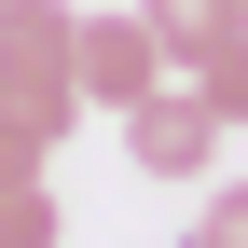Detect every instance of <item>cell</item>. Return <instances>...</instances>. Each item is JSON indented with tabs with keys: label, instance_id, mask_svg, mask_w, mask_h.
<instances>
[{
	"label": "cell",
	"instance_id": "7",
	"mask_svg": "<svg viewBox=\"0 0 248 248\" xmlns=\"http://www.w3.org/2000/svg\"><path fill=\"white\" fill-rule=\"evenodd\" d=\"M193 248H248V179H221V193L193 207Z\"/></svg>",
	"mask_w": 248,
	"mask_h": 248
},
{
	"label": "cell",
	"instance_id": "8",
	"mask_svg": "<svg viewBox=\"0 0 248 248\" xmlns=\"http://www.w3.org/2000/svg\"><path fill=\"white\" fill-rule=\"evenodd\" d=\"M0 179H42V138H14V124H0Z\"/></svg>",
	"mask_w": 248,
	"mask_h": 248
},
{
	"label": "cell",
	"instance_id": "2",
	"mask_svg": "<svg viewBox=\"0 0 248 248\" xmlns=\"http://www.w3.org/2000/svg\"><path fill=\"white\" fill-rule=\"evenodd\" d=\"M124 166L138 179H207L221 166V110H207L193 83H152V97L124 110Z\"/></svg>",
	"mask_w": 248,
	"mask_h": 248
},
{
	"label": "cell",
	"instance_id": "9",
	"mask_svg": "<svg viewBox=\"0 0 248 248\" xmlns=\"http://www.w3.org/2000/svg\"><path fill=\"white\" fill-rule=\"evenodd\" d=\"M28 14H42V0H0V28H28Z\"/></svg>",
	"mask_w": 248,
	"mask_h": 248
},
{
	"label": "cell",
	"instance_id": "6",
	"mask_svg": "<svg viewBox=\"0 0 248 248\" xmlns=\"http://www.w3.org/2000/svg\"><path fill=\"white\" fill-rule=\"evenodd\" d=\"M179 83H193V97L221 110V138H234V124H248V28H234L221 55H207V69H179Z\"/></svg>",
	"mask_w": 248,
	"mask_h": 248
},
{
	"label": "cell",
	"instance_id": "4",
	"mask_svg": "<svg viewBox=\"0 0 248 248\" xmlns=\"http://www.w3.org/2000/svg\"><path fill=\"white\" fill-rule=\"evenodd\" d=\"M138 28L166 42V69H207V55H221L248 14H234V0H138Z\"/></svg>",
	"mask_w": 248,
	"mask_h": 248
},
{
	"label": "cell",
	"instance_id": "5",
	"mask_svg": "<svg viewBox=\"0 0 248 248\" xmlns=\"http://www.w3.org/2000/svg\"><path fill=\"white\" fill-rule=\"evenodd\" d=\"M0 248H69V207L42 179H0Z\"/></svg>",
	"mask_w": 248,
	"mask_h": 248
},
{
	"label": "cell",
	"instance_id": "10",
	"mask_svg": "<svg viewBox=\"0 0 248 248\" xmlns=\"http://www.w3.org/2000/svg\"><path fill=\"white\" fill-rule=\"evenodd\" d=\"M234 14H248V0H234Z\"/></svg>",
	"mask_w": 248,
	"mask_h": 248
},
{
	"label": "cell",
	"instance_id": "1",
	"mask_svg": "<svg viewBox=\"0 0 248 248\" xmlns=\"http://www.w3.org/2000/svg\"><path fill=\"white\" fill-rule=\"evenodd\" d=\"M0 124H14V138H42V152H69V124H83V69H69V0H42L28 28H0Z\"/></svg>",
	"mask_w": 248,
	"mask_h": 248
},
{
	"label": "cell",
	"instance_id": "3",
	"mask_svg": "<svg viewBox=\"0 0 248 248\" xmlns=\"http://www.w3.org/2000/svg\"><path fill=\"white\" fill-rule=\"evenodd\" d=\"M69 69H83V110H138L166 83V42L138 14H69Z\"/></svg>",
	"mask_w": 248,
	"mask_h": 248
}]
</instances>
